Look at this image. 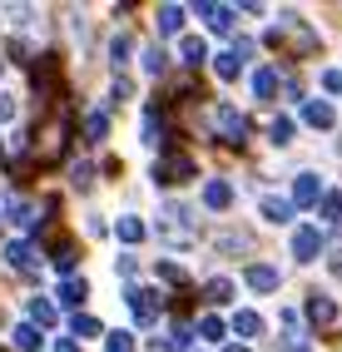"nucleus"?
Returning a JSON list of instances; mask_svg holds the SVG:
<instances>
[{
	"instance_id": "obj_11",
	"label": "nucleus",
	"mask_w": 342,
	"mask_h": 352,
	"mask_svg": "<svg viewBox=\"0 0 342 352\" xmlns=\"http://www.w3.org/2000/svg\"><path fill=\"white\" fill-rule=\"evenodd\" d=\"M303 114H308V124H323V129H328V124H332V109H328V104H323V100H312V104H308V109H303Z\"/></svg>"
},
{
	"instance_id": "obj_28",
	"label": "nucleus",
	"mask_w": 342,
	"mask_h": 352,
	"mask_svg": "<svg viewBox=\"0 0 342 352\" xmlns=\"http://www.w3.org/2000/svg\"><path fill=\"white\" fill-rule=\"evenodd\" d=\"M10 120H15V104H10L5 95H0V124H10Z\"/></svg>"
},
{
	"instance_id": "obj_15",
	"label": "nucleus",
	"mask_w": 342,
	"mask_h": 352,
	"mask_svg": "<svg viewBox=\"0 0 342 352\" xmlns=\"http://www.w3.org/2000/svg\"><path fill=\"white\" fill-rule=\"evenodd\" d=\"M5 258H10V268H30V258H35V253H30L25 243H10V248H5Z\"/></svg>"
},
{
	"instance_id": "obj_22",
	"label": "nucleus",
	"mask_w": 342,
	"mask_h": 352,
	"mask_svg": "<svg viewBox=\"0 0 342 352\" xmlns=\"http://www.w3.org/2000/svg\"><path fill=\"white\" fill-rule=\"evenodd\" d=\"M139 233H144V228L134 223V219H119V239H129V243H139Z\"/></svg>"
},
{
	"instance_id": "obj_12",
	"label": "nucleus",
	"mask_w": 342,
	"mask_h": 352,
	"mask_svg": "<svg viewBox=\"0 0 342 352\" xmlns=\"http://www.w3.org/2000/svg\"><path fill=\"white\" fill-rule=\"evenodd\" d=\"M209 60V45L203 40H184V65H203Z\"/></svg>"
},
{
	"instance_id": "obj_16",
	"label": "nucleus",
	"mask_w": 342,
	"mask_h": 352,
	"mask_svg": "<svg viewBox=\"0 0 342 352\" xmlns=\"http://www.w3.org/2000/svg\"><path fill=\"white\" fill-rule=\"evenodd\" d=\"M15 347L35 352V347H40V333H35V327H15Z\"/></svg>"
},
{
	"instance_id": "obj_2",
	"label": "nucleus",
	"mask_w": 342,
	"mask_h": 352,
	"mask_svg": "<svg viewBox=\"0 0 342 352\" xmlns=\"http://www.w3.org/2000/svg\"><path fill=\"white\" fill-rule=\"evenodd\" d=\"M214 124H218L228 139H243V129H248V120H243L238 109H228V104H218V109H214Z\"/></svg>"
},
{
	"instance_id": "obj_5",
	"label": "nucleus",
	"mask_w": 342,
	"mask_h": 352,
	"mask_svg": "<svg viewBox=\"0 0 342 352\" xmlns=\"http://www.w3.org/2000/svg\"><path fill=\"white\" fill-rule=\"evenodd\" d=\"M248 283H253L258 293H273V288H278V268H263V263L248 268Z\"/></svg>"
},
{
	"instance_id": "obj_6",
	"label": "nucleus",
	"mask_w": 342,
	"mask_h": 352,
	"mask_svg": "<svg viewBox=\"0 0 342 352\" xmlns=\"http://www.w3.org/2000/svg\"><path fill=\"white\" fill-rule=\"evenodd\" d=\"M228 199H233V189H228L223 179H214V184H203V204H209V208H223Z\"/></svg>"
},
{
	"instance_id": "obj_19",
	"label": "nucleus",
	"mask_w": 342,
	"mask_h": 352,
	"mask_svg": "<svg viewBox=\"0 0 342 352\" xmlns=\"http://www.w3.org/2000/svg\"><path fill=\"white\" fill-rule=\"evenodd\" d=\"M233 327H238V333H248V338H253L263 322H258V313H238V318H233Z\"/></svg>"
},
{
	"instance_id": "obj_23",
	"label": "nucleus",
	"mask_w": 342,
	"mask_h": 352,
	"mask_svg": "<svg viewBox=\"0 0 342 352\" xmlns=\"http://www.w3.org/2000/svg\"><path fill=\"white\" fill-rule=\"evenodd\" d=\"M129 347H134L129 333H109V352H129Z\"/></svg>"
},
{
	"instance_id": "obj_13",
	"label": "nucleus",
	"mask_w": 342,
	"mask_h": 352,
	"mask_svg": "<svg viewBox=\"0 0 342 352\" xmlns=\"http://www.w3.org/2000/svg\"><path fill=\"white\" fill-rule=\"evenodd\" d=\"M198 15H209V25H214V30H228V20H233V10H223V6H203Z\"/></svg>"
},
{
	"instance_id": "obj_9",
	"label": "nucleus",
	"mask_w": 342,
	"mask_h": 352,
	"mask_svg": "<svg viewBox=\"0 0 342 352\" xmlns=\"http://www.w3.org/2000/svg\"><path fill=\"white\" fill-rule=\"evenodd\" d=\"M308 318H312V322H328V318H332V302H328V293H312V302H308Z\"/></svg>"
},
{
	"instance_id": "obj_21",
	"label": "nucleus",
	"mask_w": 342,
	"mask_h": 352,
	"mask_svg": "<svg viewBox=\"0 0 342 352\" xmlns=\"http://www.w3.org/2000/svg\"><path fill=\"white\" fill-rule=\"evenodd\" d=\"M109 55H114V65H124V55H129V35H114V45H109Z\"/></svg>"
},
{
	"instance_id": "obj_26",
	"label": "nucleus",
	"mask_w": 342,
	"mask_h": 352,
	"mask_svg": "<svg viewBox=\"0 0 342 352\" xmlns=\"http://www.w3.org/2000/svg\"><path fill=\"white\" fill-rule=\"evenodd\" d=\"M209 293H214V302H228V293H233V283H223V278H218V283H209Z\"/></svg>"
},
{
	"instance_id": "obj_7",
	"label": "nucleus",
	"mask_w": 342,
	"mask_h": 352,
	"mask_svg": "<svg viewBox=\"0 0 342 352\" xmlns=\"http://www.w3.org/2000/svg\"><path fill=\"white\" fill-rule=\"evenodd\" d=\"M263 219L268 223H288L293 219V204L288 199H263Z\"/></svg>"
},
{
	"instance_id": "obj_30",
	"label": "nucleus",
	"mask_w": 342,
	"mask_h": 352,
	"mask_svg": "<svg viewBox=\"0 0 342 352\" xmlns=\"http://www.w3.org/2000/svg\"><path fill=\"white\" fill-rule=\"evenodd\" d=\"M60 352H80V347H70V342H65V347H60Z\"/></svg>"
},
{
	"instance_id": "obj_10",
	"label": "nucleus",
	"mask_w": 342,
	"mask_h": 352,
	"mask_svg": "<svg viewBox=\"0 0 342 352\" xmlns=\"http://www.w3.org/2000/svg\"><path fill=\"white\" fill-rule=\"evenodd\" d=\"M317 194H323V184H317L312 174H303L298 179V204H317Z\"/></svg>"
},
{
	"instance_id": "obj_27",
	"label": "nucleus",
	"mask_w": 342,
	"mask_h": 352,
	"mask_svg": "<svg viewBox=\"0 0 342 352\" xmlns=\"http://www.w3.org/2000/svg\"><path fill=\"white\" fill-rule=\"evenodd\" d=\"M89 139H104V114H89Z\"/></svg>"
},
{
	"instance_id": "obj_18",
	"label": "nucleus",
	"mask_w": 342,
	"mask_h": 352,
	"mask_svg": "<svg viewBox=\"0 0 342 352\" xmlns=\"http://www.w3.org/2000/svg\"><path fill=\"white\" fill-rule=\"evenodd\" d=\"M238 65H243L238 50H233V55H218V75H223V80H233V75H238Z\"/></svg>"
},
{
	"instance_id": "obj_31",
	"label": "nucleus",
	"mask_w": 342,
	"mask_h": 352,
	"mask_svg": "<svg viewBox=\"0 0 342 352\" xmlns=\"http://www.w3.org/2000/svg\"><path fill=\"white\" fill-rule=\"evenodd\" d=\"M228 352H248V347H228Z\"/></svg>"
},
{
	"instance_id": "obj_8",
	"label": "nucleus",
	"mask_w": 342,
	"mask_h": 352,
	"mask_svg": "<svg viewBox=\"0 0 342 352\" xmlns=\"http://www.w3.org/2000/svg\"><path fill=\"white\" fill-rule=\"evenodd\" d=\"M179 25H184V10H179V6H164V10H159V35H174Z\"/></svg>"
},
{
	"instance_id": "obj_17",
	"label": "nucleus",
	"mask_w": 342,
	"mask_h": 352,
	"mask_svg": "<svg viewBox=\"0 0 342 352\" xmlns=\"http://www.w3.org/2000/svg\"><path fill=\"white\" fill-rule=\"evenodd\" d=\"M253 85H258V95L268 100V95H273V85H278V69H258V80H253Z\"/></svg>"
},
{
	"instance_id": "obj_3",
	"label": "nucleus",
	"mask_w": 342,
	"mask_h": 352,
	"mask_svg": "<svg viewBox=\"0 0 342 352\" xmlns=\"http://www.w3.org/2000/svg\"><path fill=\"white\" fill-rule=\"evenodd\" d=\"M317 248H323V233H317V228H303V233H298V239H293V253H298V258H303V263H308V258H312Z\"/></svg>"
},
{
	"instance_id": "obj_25",
	"label": "nucleus",
	"mask_w": 342,
	"mask_h": 352,
	"mask_svg": "<svg viewBox=\"0 0 342 352\" xmlns=\"http://www.w3.org/2000/svg\"><path fill=\"white\" fill-rule=\"evenodd\" d=\"M30 313H35V318H40V322H55V308H50V302H40V298H35V302H30Z\"/></svg>"
},
{
	"instance_id": "obj_1",
	"label": "nucleus",
	"mask_w": 342,
	"mask_h": 352,
	"mask_svg": "<svg viewBox=\"0 0 342 352\" xmlns=\"http://www.w3.org/2000/svg\"><path fill=\"white\" fill-rule=\"evenodd\" d=\"M189 174H194V164H189L184 154H174V159H164V164L154 169V179H164V184H184Z\"/></svg>"
},
{
	"instance_id": "obj_14",
	"label": "nucleus",
	"mask_w": 342,
	"mask_h": 352,
	"mask_svg": "<svg viewBox=\"0 0 342 352\" xmlns=\"http://www.w3.org/2000/svg\"><path fill=\"white\" fill-rule=\"evenodd\" d=\"M164 50H159V45H149V50H144V69H149V75H164Z\"/></svg>"
},
{
	"instance_id": "obj_24",
	"label": "nucleus",
	"mask_w": 342,
	"mask_h": 352,
	"mask_svg": "<svg viewBox=\"0 0 342 352\" xmlns=\"http://www.w3.org/2000/svg\"><path fill=\"white\" fill-rule=\"evenodd\" d=\"M288 134H293L288 120H273V144H288Z\"/></svg>"
},
{
	"instance_id": "obj_4",
	"label": "nucleus",
	"mask_w": 342,
	"mask_h": 352,
	"mask_svg": "<svg viewBox=\"0 0 342 352\" xmlns=\"http://www.w3.org/2000/svg\"><path fill=\"white\" fill-rule=\"evenodd\" d=\"M129 308L139 313L144 322H149V318H159V302H154V293H144V288H129Z\"/></svg>"
},
{
	"instance_id": "obj_20",
	"label": "nucleus",
	"mask_w": 342,
	"mask_h": 352,
	"mask_svg": "<svg viewBox=\"0 0 342 352\" xmlns=\"http://www.w3.org/2000/svg\"><path fill=\"white\" fill-rule=\"evenodd\" d=\"M84 293H89V283H84V278H80V283H65V302H84Z\"/></svg>"
},
{
	"instance_id": "obj_29",
	"label": "nucleus",
	"mask_w": 342,
	"mask_h": 352,
	"mask_svg": "<svg viewBox=\"0 0 342 352\" xmlns=\"http://www.w3.org/2000/svg\"><path fill=\"white\" fill-rule=\"evenodd\" d=\"M328 89H342V69H332V75H328Z\"/></svg>"
}]
</instances>
